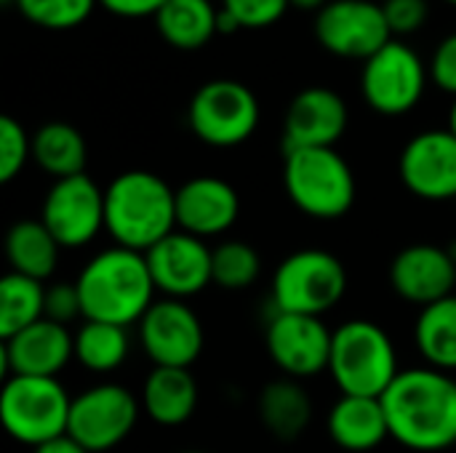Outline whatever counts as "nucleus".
Wrapping results in <instances>:
<instances>
[{"instance_id": "obj_34", "label": "nucleus", "mask_w": 456, "mask_h": 453, "mask_svg": "<svg viewBox=\"0 0 456 453\" xmlns=\"http://www.w3.org/2000/svg\"><path fill=\"white\" fill-rule=\"evenodd\" d=\"M382 11H385V19H387L393 37L395 35L398 37L414 35L430 19V3L428 0H385Z\"/></svg>"}, {"instance_id": "obj_16", "label": "nucleus", "mask_w": 456, "mask_h": 453, "mask_svg": "<svg viewBox=\"0 0 456 453\" xmlns=\"http://www.w3.org/2000/svg\"><path fill=\"white\" fill-rule=\"evenodd\" d=\"M155 288L166 299H190L214 283V248L190 232H171L147 254Z\"/></svg>"}, {"instance_id": "obj_1", "label": "nucleus", "mask_w": 456, "mask_h": 453, "mask_svg": "<svg viewBox=\"0 0 456 453\" xmlns=\"http://www.w3.org/2000/svg\"><path fill=\"white\" fill-rule=\"evenodd\" d=\"M390 438L417 453L456 446V379L438 368L401 371L382 395Z\"/></svg>"}, {"instance_id": "obj_32", "label": "nucleus", "mask_w": 456, "mask_h": 453, "mask_svg": "<svg viewBox=\"0 0 456 453\" xmlns=\"http://www.w3.org/2000/svg\"><path fill=\"white\" fill-rule=\"evenodd\" d=\"M27 160H32V136H27L24 125L11 117L3 115L0 117V182L8 184L13 182Z\"/></svg>"}, {"instance_id": "obj_20", "label": "nucleus", "mask_w": 456, "mask_h": 453, "mask_svg": "<svg viewBox=\"0 0 456 453\" xmlns=\"http://www.w3.org/2000/svg\"><path fill=\"white\" fill-rule=\"evenodd\" d=\"M240 216L238 190L219 176H195L176 190V224L200 240L224 235Z\"/></svg>"}, {"instance_id": "obj_35", "label": "nucleus", "mask_w": 456, "mask_h": 453, "mask_svg": "<svg viewBox=\"0 0 456 453\" xmlns=\"http://www.w3.org/2000/svg\"><path fill=\"white\" fill-rule=\"evenodd\" d=\"M45 318L53 323H61V326L83 318V302H80L77 283H56V286L45 288Z\"/></svg>"}, {"instance_id": "obj_29", "label": "nucleus", "mask_w": 456, "mask_h": 453, "mask_svg": "<svg viewBox=\"0 0 456 453\" xmlns=\"http://www.w3.org/2000/svg\"><path fill=\"white\" fill-rule=\"evenodd\" d=\"M45 318V286L40 280L8 272L0 280V336L11 339L13 334L29 328Z\"/></svg>"}, {"instance_id": "obj_19", "label": "nucleus", "mask_w": 456, "mask_h": 453, "mask_svg": "<svg viewBox=\"0 0 456 453\" xmlns=\"http://www.w3.org/2000/svg\"><path fill=\"white\" fill-rule=\"evenodd\" d=\"M69 360H75V334L48 318L3 339V363L11 376L59 379Z\"/></svg>"}, {"instance_id": "obj_37", "label": "nucleus", "mask_w": 456, "mask_h": 453, "mask_svg": "<svg viewBox=\"0 0 456 453\" xmlns=\"http://www.w3.org/2000/svg\"><path fill=\"white\" fill-rule=\"evenodd\" d=\"M166 3L168 0H99L102 8H107L112 16L120 19H147V16L155 19Z\"/></svg>"}, {"instance_id": "obj_15", "label": "nucleus", "mask_w": 456, "mask_h": 453, "mask_svg": "<svg viewBox=\"0 0 456 453\" xmlns=\"http://www.w3.org/2000/svg\"><path fill=\"white\" fill-rule=\"evenodd\" d=\"M398 174L403 187L428 203L456 198V136L449 128L422 131L406 142Z\"/></svg>"}, {"instance_id": "obj_8", "label": "nucleus", "mask_w": 456, "mask_h": 453, "mask_svg": "<svg viewBox=\"0 0 456 453\" xmlns=\"http://www.w3.org/2000/svg\"><path fill=\"white\" fill-rule=\"evenodd\" d=\"M259 99L238 80H208L203 83L187 109L192 133L208 147H238L259 128Z\"/></svg>"}, {"instance_id": "obj_30", "label": "nucleus", "mask_w": 456, "mask_h": 453, "mask_svg": "<svg viewBox=\"0 0 456 453\" xmlns=\"http://www.w3.org/2000/svg\"><path fill=\"white\" fill-rule=\"evenodd\" d=\"M262 272L259 251L243 240H224L214 248V286L243 291L254 286Z\"/></svg>"}, {"instance_id": "obj_10", "label": "nucleus", "mask_w": 456, "mask_h": 453, "mask_svg": "<svg viewBox=\"0 0 456 453\" xmlns=\"http://www.w3.org/2000/svg\"><path fill=\"white\" fill-rule=\"evenodd\" d=\"M139 411L142 403L126 387L112 382L96 384L72 398L67 435L91 453H107L134 433Z\"/></svg>"}, {"instance_id": "obj_23", "label": "nucleus", "mask_w": 456, "mask_h": 453, "mask_svg": "<svg viewBox=\"0 0 456 453\" xmlns=\"http://www.w3.org/2000/svg\"><path fill=\"white\" fill-rule=\"evenodd\" d=\"M259 419L275 441L291 443L310 427L313 400L297 379H275L259 392Z\"/></svg>"}, {"instance_id": "obj_38", "label": "nucleus", "mask_w": 456, "mask_h": 453, "mask_svg": "<svg viewBox=\"0 0 456 453\" xmlns=\"http://www.w3.org/2000/svg\"><path fill=\"white\" fill-rule=\"evenodd\" d=\"M32 453H91L88 449H83L72 435H59L37 449H32Z\"/></svg>"}, {"instance_id": "obj_11", "label": "nucleus", "mask_w": 456, "mask_h": 453, "mask_svg": "<svg viewBox=\"0 0 456 453\" xmlns=\"http://www.w3.org/2000/svg\"><path fill=\"white\" fill-rule=\"evenodd\" d=\"M315 37L329 53L353 61H369L395 40L382 3L374 0H331L315 16Z\"/></svg>"}, {"instance_id": "obj_5", "label": "nucleus", "mask_w": 456, "mask_h": 453, "mask_svg": "<svg viewBox=\"0 0 456 453\" xmlns=\"http://www.w3.org/2000/svg\"><path fill=\"white\" fill-rule=\"evenodd\" d=\"M283 187L302 214L321 222L347 216L358 192L350 163L334 147L286 152Z\"/></svg>"}, {"instance_id": "obj_13", "label": "nucleus", "mask_w": 456, "mask_h": 453, "mask_svg": "<svg viewBox=\"0 0 456 453\" xmlns=\"http://www.w3.org/2000/svg\"><path fill=\"white\" fill-rule=\"evenodd\" d=\"M40 222L61 248H83L104 230V190L88 174L59 179L43 200Z\"/></svg>"}, {"instance_id": "obj_31", "label": "nucleus", "mask_w": 456, "mask_h": 453, "mask_svg": "<svg viewBox=\"0 0 456 453\" xmlns=\"http://www.w3.org/2000/svg\"><path fill=\"white\" fill-rule=\"evenodd\" d=\"M13 5L43 29H72L94 13L99 0H16Z\"/></svg>"}, {"instance_id": "obj_24", "label": "nucleus", "mask_w": 456, "mask_h": 453, "mask_svg": "<svg viewBox=\"0 0 456 453\" xmlns=\"http://www.w3.org/2000/svg\"><path fill=\"white\" fill-rule=\"evenodd\" d=\"M59 251L61 246L40 219H21L5 235V256L11 272L40 283L56 272Z\"/></svg>"}, {"instance_id": "obj_17", "label": "nucleus", "mask_w": 456, "mask_h": 453, "mask_svg": "<svg viewBox=\"0 0 456 453\" xmlns=\"http://www.w3.org/2000/svg\"><path fill=\"white\" fill-rule=\"evenodd\" d=\"M350 123L347 101L326 88V85H310L299 91L289 109L283 123V150H313V147H334Z\"/></svg>"}, {"instance_id": "obj_28", "label": "nucleus", "mask_w": 456, "mask_h": 453, "mask_svg": "<svg viewBox=\"0 0 456 453\" xmlns=\"http://www.w3.org/2000/svg\"><path fill=\"white\" fill-rule=\"evenodd\" d=\"M131 342L123 326L83 320L75 331V360L94 374H112L128 358Z\"/></svg>"}, {"instance_id": "obj_25", "label": "nucleus", "mask_w": 456, "mask_h": 453, "mask_svg": "<svg viewBox=\"0 0 456 453\" xmlns=\"http://www.w3.org/2000/svg\"><path fill=\"white\" fill-rule=\"evenodd\" d=\"M32 160L37 168L53 176V182L80 176L86 174L88 144L75 125L51 120L32 133Z\"/></svg>"}, {"instance_id": "obj_39", "label": "nucleus", "mask_w": 456, "mask_h": 453, "mask_svg": "<svg viewBox=\"0 0 456 453\" xmlns=\"http://www.w3.org/2000/svg\"><path fill=\"white\" fill-rule=\"evenodd\" d=\"M294 8H302V11H321L323 5H329L331 0H289Z\"/></svg>"}, {"instance_id": "obj_42", "label": "nucleus", "mask_w": 456, "mask_h": 453, "mask_svg": "<svg viewBox=\"0 0 456 453\" xmlns=\"http://www.w3.org/2000/svg\"><path fill=\"white\" fill-rule=\"evenodd\" d=\"M446 3H452V5H456V0H446Z\"/></svg>"}, {"instance_id": "obj_43", "label": "nucleus", "mask_w": 456, "mask_h": 453, "mask_svg": "<svg viewBox=\"0 0 456 453\" xmlns=\"http://www.w3.org/2000/svg\"><path fill=\"white\" fill-rule=\"evenodd\" d=\"M3 3H16V0H3Z\"/></svg>"}, {"instance_id": "obj_22", "label": "nucleus", "mask_w": 456, "mask_h": 453, "mask_svg": "<svg viewBox=\"0 0 456 453\" xmlns=\"http://www.w3.org/2000/svg\"><path fill=\"white\" fill-rule=\"evenodd\" d=\"M142 409L160 427H182L198 409V382L190 368H152L142 387Z\"/></svg>"}, {"instance_id": "obj_3", "label": "nucleus", "mask_w": 456, "mask_h": 453, "mask_svg": "<svg viewBox=\"0 0 456 453\" xmlns=\"http://www.w3.org/2000/svg\"><path fill=\"white\" fill-rule=\"evenodd\" d=\"M176 227V190L163 176L123 171L104 190V230L115 246L147 254Z\"/></svg>"}, {"instance_id": "obj_2", "label": "nucleus", "mask_w": 456, "mask_h": 453, "mask_svg": "<svg viewBox=\"0 0 456 453\" xmlns=\"http://www.w3.org/2000/svg\"><path fill=\"white\" fill-rule=\"evenodd\" d=\"M75 283L83 302V320H99L123 328L134 323L139 326V320L155 304L158 291L147 256L123 246L96 254L80 270Z\"/></svg>"}, {"instance_id": "obj_41", "label": "nucleus", "mask_w": 456, "mask_h": 453, "mask_svg": "<svg viewBox=\"0 0 456 453\" xmlns=\"http://www.w3.org/2000/svg\"><path fill=\"white\" fill-rule=\"evenodd\" d=\"M182 453H206V451H182Z\"/></svg>"}, {"instance_id": "obj_18", "label": "nucleus", "mask_w": 456, "mask_h": 453, "mask_svg": "<svg viewBox=\"0 0 456 453\" xmlns=\"http://www.w3.org/2000/svg\"><path fill=\"white\" fill-rule=\"evenodd\" d=\"M390 286L403 302L430 307L456 294V259L433 243L406 246L390 264Z\"/></svg>"}, {"instance_id": "obj_7", "label": "nucleus", "mask_w": 456, "mask_h": 453, "mask_svg": "<svg viewBox=\"0 0 456 453\" xmlns=\"http://www.w3.org/2000/svg\"><path fill=\"white\" fill-rule=\"evenodd\" d=\"M72 398L59 379L8 376L0 395V419L5 433L29 449L67 435Z\"/></svg>"}, {"instance_id": "obj_40", "label": "nucleus", "mask_w": 456, "mask_h": 453, "mask_svg": "<svg viewBox=\"0 0 456 453\" xmlns=\"http://www.w3.org/2000/svg\"><path fill=\"white\" fill-rule=\"evenodd\" d=\"M449 131L456 136V99L454 104H452V109H449Z\"/></svg>"}, {"instance_id": "obj_27", "label": "nucleus", "mask_w": 456, "mask_h": 453, "mask_svg": "<svg viewBox=\"0 0 456 453\" xmlns=\"http://www.w3.org/2000/svg\"><path fill=\"white\" fill-rule=\"evenodd\" d=\"M414 344L430 368L456 371V294L419 310Z\"/></svg>"}, {"instance_id": "obj_33", "label": "nucleus", "mask_w": 456, "mask_h": 453, "mask_svg": "<svg viewBox=\"0 0 456 453\" xmlns=\"http://www.w3.org/2000/svg\"><path fill=\"white\" fill-rule=\"evenodd\" d=\"M289 0H222V11L235 19L240 29H262L283 19Z\"/></svg>"}, {"instance_id": "obj_21", "label": "nucleus", "mask_w": 456, "mask_h": 453, "mask_svg": "<svg viewBox=\"0 0 456 453\" xmlns=\"http://www.w3.org/2000/svg\"><path fill=\"white\" fill-rule=\"evenodd\" d=\"M329 438L337 449L350 453H369L390 438L382 398L342 395L326 419Z\"/></svg>"}, {"instance_id": "obj_14", "label": "nucleus", "mask_w": 456, "mask_h": 453, "mask_svg": "<svg viewBox=\"0 0 456 453\" xmlns=\"http://www.w3.org/2000/svg\"><path fill=\"white\" fill-rule=\"evenodd\" d=\"M334 331L326 328L323 318L275 312L265 331L270 360L289 379H310L329 371Z\"/></svg>"}, {"instance_id": "obj_4", "label": "nucleus", "mask_w": 456, "mask_h": 453, "mask_svg": "<svg viewBox=\"0 0 456 453\" xmlns=\"http://www.w3.org/2000/svg\"><path fill=\"white\" fill-rule=\"evenodd\" d=\"M329 374L342 395L382 398L398 379L390 334L371 320H347L334 331Z\"/></svg>"}, {"instance_id": "obj_6", "label": "nucleus", "mask_w": 456, "mask_h": 453, "mask_svg": "<svg viewBox=\"0 0 456 453\" xmlns=\"http://www.w3.org/2000/svg\"><path fill=\"white\" fill-rule=\"evenodd\" d=\"M347 291V270L339 256L323 248L289 254L273 275L275 312L323 318Z\"/></svg>"}, {"instance_id": "obj_36", "label": "nucleus", "mask_w": 456, "mask_h": 453, "mask_svg": "<svg viewBox=\"0 0 456 453\" xmlns=\"http://www.w3.org/2000/svg\"><path fill=\"white\" fill-rule=\"evenodd\" d=\"M430 80L456 99V32L446 35L430 56Z\"/></svg>"}, {"instance_id": "obj_12", "label": "nucleus", "mask_w": 456, "mask_h": 453, "mask_svg": "<svg viewBox=\"0 0 456 453\" xmlns=\"http://www.w3.org/2000/svg\"><path fill=\"white\" fill-rule=\"evenodd\" d=\"M139 344L155 368H190L206 344L198 312L182 299H160L139 320Z\"/></svg>"}, {"instance_id": "obj_9", "label": "nucleus", "mask_w": 456, "mask_h": 453, "mask_svg": "<svg viewBox=\"0 0 456 453\" xmlns=\"http://www.w3.org/2000/svg\"><path fill=\"white\" fill-rule=\"evenodd\" d=\"M428 75L430 69L409 43L390 40L382 51L363 61L361 91L374 112L385 117H398L411 112L422 101Z\"/></svg>"}, {"instance_id": "obj_26", "label": "nucleus", "mask_w": 456, "mask_h": 453, "mask_svg": "<svg viewBox=\"0 0 456 453\" xmlns=\"http://www.w3.org/2000/svg\"><path fill=\"white\" fill-rule=\"evenodd\" d=\"M155 27L168 45L195 51L219 35V8L211 0H168L155 16Z\"/></svg>"}]
</instances>
